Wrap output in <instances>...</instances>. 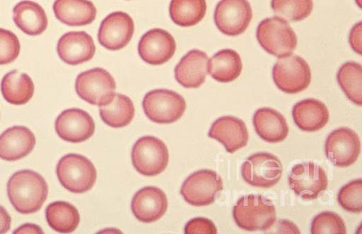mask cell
Segmentation results:
<instances>
[{"label":"cell","instance_id":"36","mask_svg":"<svg viewBox=\"0 0 362 234\" xmlns=\"http://www.w3.org/2000/svg\"><path fill=\"white\" fill-rule=\"evenodd\" d=\"M185 233L186 234H216L218 230L213 221L207 218H197L187 223Z\"/></svg>","mask_w":362,"mask_h":234},{"label":"cell","instance_id":"17","mask_svg":"<svg viewBox=\"0 0 362 234\" xmlns=\"http://www.w3.org/2000/svg\"><path fill=\"white\" fill-rule=\"evenodd\" d=\"M58 56L70 66H78L92 59L95 54L93 38L85 32H69L64 34L57 45Z\"/></svg>","mask_w":362,"mask_h":234},{"label":"cell","instance_id":"14","mask_svg":"<svg viewBox=\"0 0 362 234\" xmlns=\"http://www.w3.org/2000/svg\"><path fill=\"white\" fill-rule=\"evenodd\" d=\"M135 32V25L132 17L122 11L110 14L99 28V43L110 51L124 48L131 42Z\"/></svg>","mask_w":362,"mask_h":234},{"label":"cell","instance_id":"24","mask_svg":"<svg viewBox=\"0 0 362 234\" xmlns=\"http://www.w3.org/2000/svg\"><path fill=\"white\" fill-rule=\"evenodd\" d=\"M295 124L307 132L320 131L328 124L329 112L325 105L317 99H305L295 105L293 109Z\"/></svg>","mask_w":362,"mask_h":234},{"label":"cell","instance_id":"31","mask_svg":"<svg viewBox=\"0 0 362 234\" xmlns=\"http://www.w3.org/2000/svg\"><path fill=\"white\" fill-rule=\"evenodd\" d=\"M361 64L349 62L342 64L338 70L337 80L350 101L362 104Z\"/></svg>","mask_w":362,"mask_h":234},{"label":"cell","instance_id":"29","mask_svg":"<svg viewBox=\"0 0 362 234\" xmlns=\"http://www.w3.org/2000/svg\"><path fill=\"white\" fill-rule=\"evenodd\" d=\"M103 121L110 127L122 128L130 124L135 116V107L125 95H115L107 106L99 108Z\"/></svg>","mask_w":362,"mask_h":234},{"label":"cell","instance_id":"13","mask_svg":"<svg viewBox=\"0 0 362 234\" xmlns=\"http://www.w3.org/2000/svg\"><path fill=\"white\" fill-rule=\"evenodd\" d=\"M325 150L332 165L348 168L357 161L361 153L360 139L352 129L338 128L329 134Z\"/></svg>","mask_w":362,"mask_h":234},{"label":"cell","instance_id":"25","mask_svg":"<svg viewBox=\"0 0 362 234\" xmlns=\"http://www.w3.org/2000/svg\"><path fill=\"white\" fill-rule=\"evenodd\" d=\"M13 21L16 25L28 36H39L48 27L45 10L42 6L30 0H23L15 6Z\"/></svg>","mask_w":362,"mask_h":234},{"label":"cell","instance_id":"4","mask_svg":"<svg viewBox=\"0 0 362 234\" xmlns=\"http://www.w3.org/2000/svg\"><path fill=\"white\" fill-rule=\"evenodd\" d=\"M57 175L65 189L73 193L90 191L97 180V171L85 156L69 154L62 158L57 166Z\"/></svg>","mask_w":362,"mask_h":234},{"label":"cell","instance_id":"5","mask_svg":"<svg viewBox=\"0 0 362 234\" xmlns=\"http://www.w3.org/2000/svg\"><path fill=\"white\" fill-rule=\"evenodd\" d=\"M75 89L78 95L86 103L104 107L113 100L116 83L107 70L95 68L78 76Z\"/></svg>","mask_w":362,"mask_h":234},{"label":"cell","instance_id":"39","mask_svg":"<svg viewBox=\"0 0 362 234\" xmlns=\"http://www.w3.org/2000/svg\"><path fill=\"white\" fill-rule=\"evenodd\" d=\"M14 233H43V231L37 225L26 224L16 230Z\"/></svg>","mask_w":362,"mask_h":234},{"label":"cell","instance_id":"10","mask_svg":"<svg viewBox=\"0 0 362 234\" xmlns=\"http://www.w3.org/2000/svg\"><path fill=\"white\" fill-rule=\"evenodd\" d=\"M241 173L248 185L269 189L281 178L283 165L276 156L267 152H259L250 156L243 163Z\"/></svg>","mask_w":362,"mask_h":234},{"label":"cell","instance_id":"8","mask_svg":"<svg viewBox=\"0 0 362 234\" xmlns=\"http://www.w3.org/2000/svg\"><path fill=\"white\" fill-rule=\"evenodd\" d=\"M274 84L287 93H297L307 89L311 83L310 67L300 56L279 58L272 70Z\"/></svg>","mask_w":362,"mask_h":234},{"label":"cell","instance_id":"26","mask_svg":"<svg viewBox=\"0 0 362 234\" xmlns=\"http://www.w3.org/2000/svg\"><path fill=\"white\" fill-rule=\"evenodd\" d=\"M243 63L240 56L232 49L221 50L209 64V73L213 78L221 83H231L240 76Z\"/></svg>","mask_w":362,"mask_h":234},{"label":"cell","instance_id":"23","mask_svg":"<svg viewBox=\"0 0 362 234\" xmlns=\"http://www.w3.org/2000/svg\"><path fill=\"white\" fill-rule=\"evenodd\" d=\"M54 11L58 21L71 27L89 25L97 15L95 5L89 0H56Z\"/></svg>","mask_w":362,"mask_h":234},{"label":"cell","instance_id":"20","mask_svg":"<svg viewBox=\"0 0 362 234\" xmlns=\"http://www.w3.org/2000/svg\"><path fill=\"white\" fill-rule=\"evenodd\" d=\"M36 137L25 127H13L0 136V159L16 161L23 159L33 151Z\"/></svg>","mask_w":362,"mask_h":234},{"label":"cell","instance_id":"15","mask_svg":"<svg viewBox=\"0 0 362 234\" xmlns=\"http://www.w3.org/2000/svg\"><path fill=\"white\" fill-rule=\"evenodd\" d=\"M176 49L177 44L172 35L160 28L151 29L146 33L138 45L140 57L153 66H160L168 62Z\"/></svg>","mask_w":362,"mask_h":234},{"label":"cell","instance_id":"19","mask_svg":"<svg viewBox=\"0 0 362 234\" xmlns=\"http://www.w3.org/2000/svg\"><path fill=\"white\" fill-rule=\"evenodd\" d=\"M209 137L223 144L229 153H235L247 146L249 140L245 122L233 116H224L216 120L209 131Z\"/></svg>","mask_w":362,"mask_h":234},{"label":"cell","instance_id":"21","mask_svg":"<svg viewBox=\"0 0 362 234\" xmlns=\"http://www.w3.org/2000/svg\"><path fill=\"white\" fill-rule=\"evenodd\" d=\"M209 57L204 52L194 49L181 58L175 68V78L185 88H198L204 84L208 74Z\"/></svg>","mask_w":362,"mask_h":234},{"label":"cell","instance_id":"30","mask_svg":"<svg viewBox=\"0 0 362 234\" xmlns=\"http://www.w3.org/2000/svg\"><path fill=\"white\" fill-rule=\"evenodd\" d=\"M206 10V0H172L169 13L176 25L192 27L203 20Z\"/></svg>","mask_w":362,"mask_h":234},{"label":"cell","instance_id":"38","mask_svg":"<svg viewBox=\"0 0 362 234\" xmlns=\"http://www.w3.org/2000/svg\"><path fill=\"white\" fill-rule=\"evenodd\" d=\"M11 216L4 207L0 206V234L6 233L11 229Z\"/></svg>","mask_w":362,"mask_h":234},{"label":"cell","instance_id":"34","mask_svg":"<svg viewBox=\"0 0 362 234\" xmlns=\"http://www.w3.org/2000/svg\"><path fill=\"white\" fill-rule=\"evenodd\" d=\"M313 234H346V226L339 215L323 212L315 218L312 223Z\"/></svg>","mask_w":362,"mask_h":234},{"label":"cell","instance_id":"12","mask_svg":"<svg viewBox=\"0 0 362 234\" xmlns=\"http://www.w3.org/2000/svg\"><path fill=\"white\" fill-rule=\"evenodd\" d=\"M252 16L248 0H221L215 9L214 22L221 33L235 37L247 30Z\"/></svg>","mask_w":362,"mask_h":234},{"label":"cell","instance_id":"37","mask_svg":"<svg viewBox=\"0 0 362 234\" xmlns=\"http://www.w3.org/2000/svg\"><path fill=\"white\" fill-rule=\"evenodd\" d=\"M349 42L352 48L361 54V23H358L350 32Z\"/></svg>","mask_w":362,"mask_h":234},{"label":"cell","instance_id":"33","mask_svg":"<svg viewBox=\"0 0 362 234\" xmlns=\"http://www.w3.org/2000/svg\"><path fill=\"white\" fill-rule=\"evenodd\" d=\"M338 202L350 213L362 212V180H356L342 187Z\"/></svg>","mask_w":362,"mask_h":234},{"label":"cell","instance_id":"9","mask_svg":"<svg viewBox=\"0 0 362 234\" xmlns=\"http://www.w3.org/2000/svg\"><path fill=\"white\" fill-rule=\"evenodd\" d=\"M223 189V182L220 175L204 169L191 174L185 180L180 194L191 206H208L215 201L216 196Z\"/></svg>","mask_w":362,"mask_h":234},{"label":"cell","instance_id":"2","mask_svg":"<svg viewBox=\"0 0 362 234\" xmlns=\"http://www.w3.org/2000/svg\"><path fill=\"white\" fill-rule=\"evenodd\" d=\"M233 216L241 229L267 231L276 221L274 204L262 195H247L238 201L233 209Z\"/></svg>","mask_w":362,"mask_h":234},{"label":"cell","instance_id":"18","mask_svg":"<svg viewBox=\"0 0 362 234\" xmlns=\"http://www.w3.org/2000/svg\"><path fill=\"white\" fill-rule=\"evenodd\" d=\"M165 193L156 187H145L134 196L132 211L136 219L144 223L158 221L167 211Z\"/></svg>","mask_w":362,"mask_h":234},{"label":"cell","instance_id":"6","mask_svg":"<svg viewBox=\"0 0 362 234\" xmlns=\"http://www.w3.org/2000/svg\"><path fill=\"white\" fill-rule=\"evenodd\" d=\"M143 108L151 121L160 124H173L185 114L186 103L176 92L155 90L145 95Z\"/></svg>","mask_w":362,"mask_h":234},{"label":"cell","instance_id":"32","mask_svg":"<svg viewBox=\"0 0 362 234\" xmlns=\"http://www.w3.org/2000/svg\"><path fill=\"white\" fill-rule=\"evenodd\" d=\"M272 8L284 20L301 21L312 13L313 0H272Z\"/></svg>","mask_w":362,"mask_h":234},{"label":"cell","instance_id":"22","mask_svg":"<svg viewBox=\"0 0 362 234\" xmlns=\"http://www.w3.org/2000/svg\"><path fill=\"white\" fill-rule=\"evenodd\" d=\"M253 125L258 136L267 143L284 141L289 133V127L284 117L276 110L260 108L253 117Z\"/></svg>","mask_w":362,"mask_h":234},{"label":"cell","instance_id":"3","mask_svg":"<svg viewBox=\"0 0 362 234\" xmlns=\"http://www.w3.org/2000/svg\"><path fill=\"white\" fill-rule=\"evenodd\" d=\"M256 37L262 49L279 58L293 55L298 43L293 29L279 16L262 21Z\"/></svg>","mask_w":362,"mask_h":234},{"label":"cell","instance_id":"27","mask_svg":"<svg viewBox=\"0 0 362 234\" xmlns=\"http://www.w3.org/2000/svg\"><path fill=\"white\" fill-rule=\"evenodd\" d=\"M1 92L8 103L23 105L31 100L34 95V84L28 74L13 70L3 78Z\"/></svg>","mask_w":362,"mask_h":234},{"label":"cell","instance_id":"11","mask_svg":"<svg viewBox=\"0 0 362 234\" xmlns=\"http://www.w3.org/2000/svg\"><path fill=\"white\" fill-rule=\"evenodd\" d=\"M290 188L305 201H313L328 188L324 169L313 162L295 165L288 175Z\"/></svg>","mask_w":362,"mask_h":234},{"label":"cell","instance_id":"1","mask_svg":"<svg viewBox=\"0 0 362 234\" xmlns=\"http://www.w3.org/2000/svg\"><path fill=\"white\" fill-rule=\"evenodd\" d=\"M49 188L42 175L32 170L17 172L8 180V195L16 211L37 213L48 197Z\"/></svg>","mask_w":362,"mask_h":234},{"label":"cell","instance_id":"16","mask_svg":"<svg viewBox=\"0 0 362 234\" xmlns=\"http://www.w3.org/2000/svg\"><path fill=\"white\" fill-rule=\"evenodd\" d=\"M56 131L61 139L70 143H83L92 137L95 124L85 110L69 109L57 117Z\"/></svg>","mask_w":362,"mask_h":234},{"label":"cell","instance_id":"35","mask_svg":"<svg viewBox=\"0 0 362 234\" xmlns=\"http://www.w3.org/2000/svg\"><path fill=\"white\" fill-rule=\"evenodd\" d=\"M21 52V43L16 34L0 28V66L16 60Z\"/></svg>","mask_w":362,"mask_h":234},{"label":"cell","instance_id":"28","mask_svg":"<svg viewBox=\"0 0 362 234\" xmlns=\"http://www.w3.org/2000/svg\"><path fill=\"white\" fill-rule=\"evenodd\" d=\"M45 215L49 226L58 233H73L80 222L78 209L65 201L50 204L46 209Z\"/></svg>","mask_w":362,"mask_h":234},{"label":"cell","instance_id":"7","mask_svg":"<svg viewBox=\"0 0 362 234\" xmlns=\"http://www.w3.org/2000/svg\"><path fill=\"white\" fill-rule=\"evenodd\" d=\"M169 160L165 143L154 136H144L133 146L132 161L136 171L147 177H154L165 170Z\"/></svg>","mask_w":362,"mask_h":234}]
</instances>
